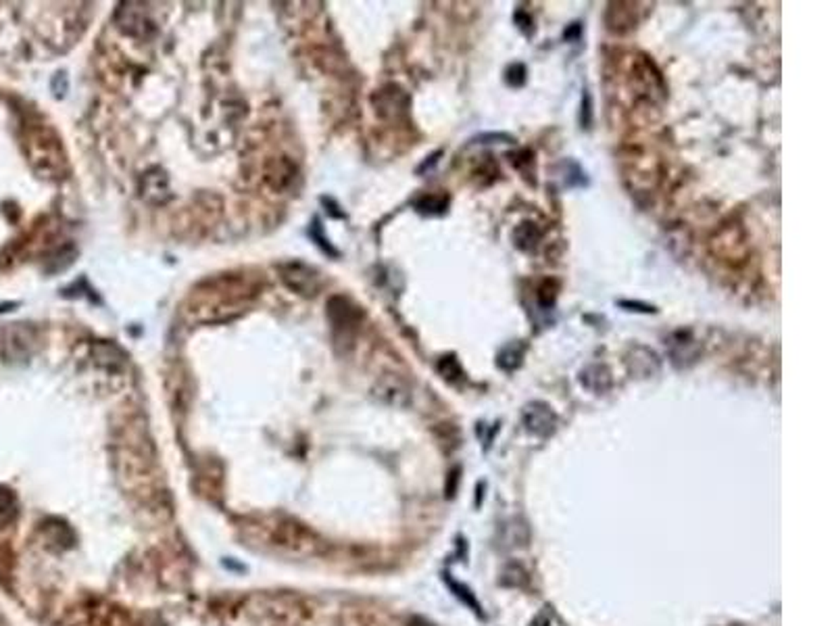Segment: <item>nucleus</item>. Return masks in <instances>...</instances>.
<instances>
[{"label": "nucleus", "mask_w": 834, "mask_h": 626, "mask_svg": "<svg viewBox=\"0 0 834 626\" xmlns=\"http://www.w3.org/2000/svg\"><path fill=\"white\" fill-rule=\"evenodd\" d=\"M524 426L530 434L547 438L557 430V414L553 407L545 401H532L522 412Z\"/></svg>", "instance_id": "f257e3e1"}, {"label": "nucleus", "mask_w": 834, "mask_h": 626, "mask_svg": "<svg viewBox=\"0 0 834 626\" xmlns=\"http://www.w3.org/2000/svg\"><path fill=\"white\" fill-rule=\"evenodd\" d=\"M624 363L628 372L636 378H653L661 370V359L653 348L644 345H634L628 348L624 355Z\"/></svg>", "instance_id": "f03ea898"}, {"label": "nucleus", "mask_w": 834, "mask_h": 626, "mask_svg": "<svg viewBox=\"0 0 834 626\" xmlns=\"http://www.w3.org/2000/svg\"><path fill=\"white\" fill-rule=\"evenodd\" d=\"M666 347H668V353H670V357H672V363H674L678 370L691 367L696 359H699V353H701V347H699V343L693 339V332H691V330H676V332L668 339Z\"/></svg>", "instance_id": "7ed1b4c3"}, {"label": "nucleus", "mask_w": 834, "mask_h": 626, "mask_svg": "<svg viewBox=\"0 0 834 626\" xmlns=\"http://www.w3.org/2000/svg\"><path fill=\"white\" fill-rule=\"evenodd\" d=\"M373 105H376V111H378L384 119H395V117H401L403 113H407V109H409V96H407V92H405L401 86L390 84V86L382 88V90L373 96Z\"/></svg>", "instance_id": "20e7f679"}, {"label": "nucleus", "mask_w": 834, "mask_h": 626, "mask_svg": "<svg viewBox=\"0 0 834 626\" xmlns=\"http://www.w3.org/2000/svg\"><path fill=\"white\" fill-rule=\"evenodd\" d=\"M580 384H582L586 391L595 393V395H603V393H607V391L611 389L614 378H611V372H609L607 365H603V363H590V365H586V367L580 372Z\"/></svg>", "instance_id": "39448f33"}, {"label": "nucleus", "mask_w": 834, "mask_h": 626, "mask_svg": "<svg viewBox=\"0 0 834 626\" xmlns=\"http://www.w3.org/2000/svg\"><path fill=\"white\" fill-rule=\"evenodd\" d=\"M511 238H513L515 249H519V251H524V253H532V251H536V247H538L541 240H543V228H541L536 221L526 219V221H522V223L513 230Z\"/></svg>", "instance_id": "423d86ee"}, {"label": "nucleus", "mask_w": 834, "mask_h": 626, "mask_svg": "<svg viewBox=\"0 0 834 626\" xmlns=\"http://www.w3.org/2000/svg\"><path fill=\"white\" fill-rule=\"evenodd\" d=\"M498 535H501L503 547H528V543H530V528L524 520H517V518L507 520L501 526Z\"/></svg>", "instance_id": "0eeeda50"}, {"label": "nucleus", "mask_w": 834, "mask_h": 626, "mask_svg": "<svg viewBox=\"0 0 834 626\" xmlns=\"http://www.w3.org/2000/svg\"><path fill=\"white\" fill-rule=\"evenodd\" d=\"M378 393L382 395V399L386 401V403H390V405H399V407H403V405H407L409 403V397H411V393H409V386L403 382V380H399V378H384L382 382H380V386H378Z\"/></svg>", "instance_id": "6e6552de"}, {"label": "nucleus", "mask_w": 834, "mask_h": 626, "mask_svg": "<svg viewBox=\"0 0 834 626\" xmlns=\"http://www.w3.org/2000/svg\"><path fill=\"white\" fill-rule=\"evenodd\" d=\"M498 582L503 587H509V589H528L530 587V574L519 561H509L501 570Z\"/></svg>", "instance_id": "1a4fd4ad"}, {"label": "nucleus", "mask_w": 834, "mask_h": 626, "mask_svg": "<svg viewBox=\"0 0 834 626\" xmlns=\"http://www.w3.org/2000/svg\"><path fill=\"white\" fill-rule=\"evenodd\" d=\"M526 355V345L522 341L507 343L496 355V365L505 372H513L522 365V359Z\"/></svg>", "instance_id": "9d476101"}, {"label": "nucleus", "mask_w": 834, "mask_h": 626, "mask_svg": "<svg viewBox=\"0 0 834 626\" xmlns=\"http://www.w3.org/2000/svg\"><path fill=\"white\" fill-rule=\"evenodd\" d=\"M634 4H628V2H614V4H609V11L607 13H616L618 15V19L616 21H611V23H607L609 25V30L611 32H624V30H630L634 23H636V19H634V8H632Z\"/></svg>", "instance_id": "9b49d317"}, {"label": "nucleus", "mask_w": 834, "mask_h": 626, "mask_svg": "<svg viewBox=\"0 0 834 626\" xmlns=\"http://www.w3.org/2000/svg\"><path fill=\"white\" fill-rule=\"evenodd\" d=\"M436 370H438V374H440L446 382H455V380H459V378L463 376V367H461L457 355H444V357H440L438 363H436Z\"/></svg>", "instance_id": "f8f14e48"}, {"label": "nucleus", "mask_w": 834, "mask_h": 626, "mask_svg": "<svg viewBox=\"0 0 834 626\" xmlns=\"http://www.w3.org/2000/svg\"><path fill=\"white\" fill-rule=\"evenodd\" d=\"M526 75H528V71H526V65H524V63H511V65L505 70V81H507L511 88H519V86L526 84Z\"/></svg>", "instance_id": "ddd939ff"}, {"label": "nucleus", "mask_w": 834, "mask_h": 626, "mask_svg": "<svg viewBox=\"0 0 834 626\" xmlns=\"http://www.w3.org/2000/svg\"><path fill=\"white\" fill-rule=\"evenodd\" d=\"M446 205H449V201H446L444 197H442V199L425 197V199H421V201L417 203V209L423 211V213H442V211L446 209Z\"/></svg>", "instance_id": "4468645a"}, {"label": "nucleus", "mask_w": 834, "mask_h": 626, "mask_svg": "<svg viewBox=\"0 0 834 626\" xmlns=\"http://www.w3.org/2000/svg\"><path fill=\"white\" fill-rule=\"evenodd\" d=\"M451 587L457 591V595L465 601V604H470V608L478 614V616H482V612H480V606H478V601L474 599V595H472V591L470 589H465L463 585H457V582H451Z\"/></svg>", "instance_id": "2eb2a0df"}, {"label": "nucleus", "mask_w": 834, "mask_h": 626, "mask_svg": "<svg viewBox=\"0 0 834 626\" xmlns=\"http://www.w3.org/2000/svg\"><path fill=\"white\" fill-rule=\"evenodd\" d=\"M620 307H624L626 311H636V313H655L657 309L653 305L640 303V301H618Z\"/></svg>", "instance_id": "dca6fc26"}, {"label": "nucleus", "mask_w": 834, "mask_h": 626, "mask_svg": "<svg viewBox=\"0 0 834 626\" xmlns=\"http://www.w3.org/2000/svg\"><path fill=\"white\" fill-rule=\"evenodd\" d=\"M503 140L515 142V138L509 136V134H480V136H476L472 142H474V144H494V142H503Z\"/></svg>", "instance_id": "f3484780"}, {"label": "nucleus", "mask_w": 834, "mask_h": 626, "mask_svg": "<svg viewBox=\"0 0 834 626\" xmlns=\"http://www.w3.org/2000/svg\"><path fill=\"white\" fill-rule=\"evenodd\" d=\"M586 113V117H584V126L582 128H590V94L584 90V96H582V115Z\"/></svg>", "instance_id": "a211bd4d"}, {"label": "nucleus", "mask_w": 834, "mask_h": 626, "mask_svg": "<svg viewBox=\"0 0 834 626\" xmlns=\"http://www.w3.org/2000/svg\"><path fill=\"white\" fill-rule=\"evenodd\" d=\"M515 21H517V25H519L524 32H526V27H528V25H532V19H530L526 13H522V11H519V13H515ZM526 34H528V32H526Z\"/></svg>", "instance_id": "6ab92c4d"}, {"label": "nucleus", "mask_w": 834, "mask_h": 626, "mask_svg": "<svg viewBox=\"0 0 834 626\" xmlns=\"http://www.w3.org/2000/svg\"><path fill=\"white\" fill-rule=\"evenodd\" d=\"M530 626H551V620H549L545 614H541L538 618H534V620H532V625Z\"/></svg>", "instance_id": "aec40b11"}]
</instances>
